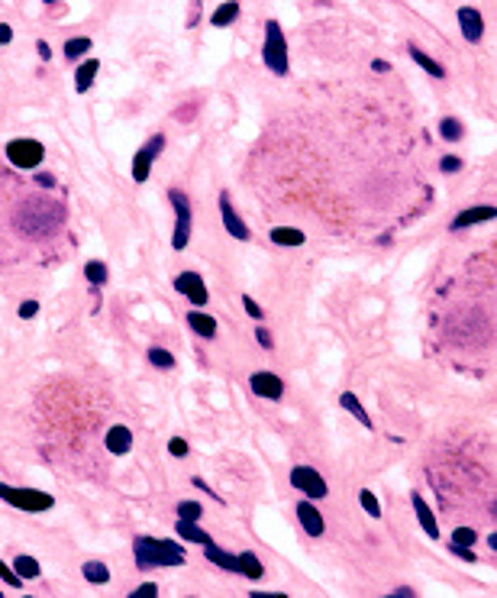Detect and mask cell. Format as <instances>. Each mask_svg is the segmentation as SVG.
Returning <instances> with one entry per match:
<instances>
[{
	"label": "cell",
	"mask_w": 497,
	"mask_h": 598,
	"mask_svg": "<svg viewBox=\"0 0 497 598\" xmlns=\"http://www.w3.org/2000/svg\"><path fill=\"white\" fill-rule=\"evenodd\" d=\"M175 530H178V537L188 540V544H197V546H210V544H214V537H210V534H207V530L200 527L197 521H184V518H178Z\"/></svg>",
	"instance_id": "d6986e66"
},
{
	"label": "cell",
	"mask_w": 497,
	"mask_h": 598,
	"mask_svg": "<svg viewBox=\"0 0 497 598\" xmlns=\"http://www.w3.org/2000/svg\"><path fill=\"white\" fill-rule=\"evenodd\" d=\"M391 598H413V589L410 585H398V589L391 592Z\"/></svg>",
	"instance_id": "c3c4849f"
},
{
	"label": "cell",
	"mask_w": 497,
	"mask_h": 598,
	"mask_svg": "<svg viewBox=\"0 0 497 598\" xmlns=\"http://www.w3.org/2000/svg\"><path fill=\"white\" fill-rule=\"evenodd\" d=\"M194 489L207 491V495H210V498H214V501H223V498H220V491H214V489H210V485L204 482V479H197V476H194Z\"/></svg>",
	"instance_id": "ee69618b"
},
{
	"label": "cell",
	"mask_w": 497,
	"mask_h": 598,
	"mask_svg": "<svg viewBox=\"0 0 497 598\" xmlns=\"http://www.w3.org/2000/svg\"><path fill=\"white\" fill-rule=\"evenodd\" d=\"M13 569L23 575L26 582H32V579H39V575H42L39 560H36V556H26V553H16V556H13Z\"/></svg>",
	"instance_id": "83f0119b"
},
{
	"label": "cell",
	"mask_w": 497,
	"mask_h": 598,
	"mask_svg": "<svg viewBox=\"0 0 497 598\" xmlns=\"http://www.w3.org/2000/svg\"><path fill=\"white\" fill-rule=\"evenodd\" d=\"M171 210H175V230H171V249L181 253L191 243V227H194V210H191V198L181 191V188H171L168 191Z\"/></svg>",
	"instance_id": "277c9868"
},
{
	"label": "cell",
	"mask_w": 497,
	"mask_h": 598,
	"mask_svg": "<svg viewBox=\"0 0 497 598\" xmlns=\"http://www.w3.org/2000/svg\"><path fill=\"white\" fill-rule=\"evenodd\" d=\"M91 49H94L91 36H71V39H65L61 55H65V61H85Z\"/></svg>",
	"instance_id": "cb8c5ba5"
},
{
	"label": "cell",
	"mask_w": 497,
	"mask_h": 598,
	"mask_svg": "<svg viewBox=\"0 0 497 598\" xmlns=\"http://www.w3.org/2000/svg\"><path fill=\"white\" fill-rule=\"evenodd\" d=\"M372 71H378V75H388V71H391V61H384V59H372Z\"/></svg>",
	"instance_id": "bcb514c9"
},
{
	"label": "cell",
	"mask_w": 497,
	"mask_h": 598,
	"mask_svg": "<svg viewBox=\"0 0 497 598\" xmlns=\"http://www.w3.org/2000/svg\"><path fill=\"white\" fill-rule=\"evenodd\" d=\"M204 556L214 563V566L226 569V573H239V553H226L216 544H210V546H204Z\"/></svg>",
	"instance_id": "d4e9b609"
},
{
	"label": "cell",
	"mask_w": 497,
	"mask_h": 598,
	"mask_svg": "<svg viewBox=\"0 0 497 598\" xmlns=\"http://www.w3.org/2000/svg\"><path fill=\"white\" fill-rule=\"evenodd\" d=\"M407 52H410V59L417 61V65H420V68L427 71L429 78H436V81H443V78H446V68H443V65H439V61L433 59V55L423 52V49L417 46V42H407Z\"/></svg>",
	"instance_id": "7402d4cb"
},
{
	"label": "cell",
	"mask_w": 497,
	"mask_h": 598,
	"mask_svg": "<svg viewBox=\"0 0 497 598\" xmlns=\"http://www.w3.org/2000/svg\"><path fill=\"white\" fill-rule=\"evenodd\" d=\"M249 388H252V395H259V398H265V401H281L284 398V382L275 376V372H268V369H259V372L249 376Z\"/></svg>",
	"instance_id": "7c38bea8"
},
{
	"label": "cell",
	"mask_w": 497,
	"mask_h": 598,
	"mask_svg": "<svg viewBox=\"0 0 497 598\" xmlns=\"http://www.w3.org/2000/svg\"><path fill=\"white\" fill-rule=\"evenodd\" d=\"M268 239H271L275 246H284V249H294V246L307 243V233L297 230V227H271V230H268Z\"/></svg>",
	"instance_id": "44dd1931"
},
{
	"label": "cell",
	"mask_w": 497,
	"mask_h": 598,
	"mask_svg": "<svg viewBox=\"0 0 497 598\" xmlns=\"http://www.w3.org/2000/svg\"><path fill=\"white\" fill-rule=\"evenodd\" d=\"M97 75H100V59H97V55H87V59L78 65V71H75V91L87 94L94 88V81H97Z\"/></svg>",
	"instance_id": "2e32d148"
},
{
	"label": "cell",
	"mask_w": 497,
	"mask_h": 598,
	"mask_svg": "<svg viewBox=\"0 0 497 598\" xmlns=\"http://www.w3.org/2000/svg\"><path fill=\"white\" fill-rule=\"evenodd\" d=\"M0 598H4V589H0Z\"/></svg>",
	"instance_id": "db71d44e"
},
{
	"label": "cell",
	"mask_w": 497,
	"mask_h": 598,
	"mask_svg": "<svg viewBox=\"0 0 497 598\" xmlns=\"http://www.w3.org/2000/svg\"><path fill=\"white\" fill-rule=\"evenodd\" d=\"M488 546L497 553V530H494V534H488Z\"/></svg>",
	"instance_id": "f907efd6"
},
{
	"label": "cell",
	"mask_w": 497,
	"mask_h": 598,
	"mask_svg": "<svg viewBox=\"0 0 497 598\" xmlns=\"http://www.w3.org/2000/svg\"><path fill=\"white\" fill-rule=\"evenodd\" d=\"M168 453L175 456V460H184L188 453H191V446H188V440H181V437H171L168 440Z\"/></svg>",
	"instance_id": "f35d334b"
},
{
	"label": "cell",
	"mask_w": 497,
	"mask_h": 598,
	"mask_svg": "<svg viewBox=\"0 0 497 598\" xmlns=\"http://www.w3.org/2000/svg\"><path fill=\"white\" fill-rule=\"evenodd\" d=\"M255 343L262 346V349H275V337H271V333H268V327H255Z\"/></svg>",
	"instance_id": "60d3db41"
},
{
	"label": "cell",
	"mask_w": 497,
	"mask_h": 598,
	"mask_svg": "<svg viewBox=\"0 0 497 598\" xmlns=\"http://www.w3.org/2000/svg\"><path fill=\"white\" fill-rule=\"evenodd\" d=\"M297 521L307 537H323V530H326V518L320 514L317 501H310V498L297 501Z\"/></svg>",
	"instance_id": "4fadbf2b"
},
{
	"label": "cell",
	"mask_w": 497,
	"mask_h": 598,
	"mask_svg": "<svg viewBox=\"0 0 497 598\" xmlns=\"http://www.w3.org/2000/svg\"><path fill=\"white\" fill-rule=\"evenodd\" d=\"M71 253L68 201L36 178L0 169V265L59 262Z\"/></svg>",
	"instance_id": "6da1fadb"
},
{
	"label": "cell",
	"mask_w": 497,
	"mask_h": 598,
	"mask_svg": "<svg viewBox=\"0 0 497 598\" xmlns=\"http://www.w3.org/2000/svg\"><path fill=\"white\" fill-rule=\"evenodd\" d=\"M178 518H184V521H200L204 518V505H200L197 498H181L175 508Z\"/></svg>",
	"instance_id": "4dcf8cb0"
},
{
	"label": "cell",
	"mask_w": 497,
	"mask_h": 598,
	"mask_svg": "<svg viewBox=\"0 0 497 598\" xmlns=\"http://www.w3.org/2000/svg\"><path fill=\"white\" fill-rule=\"evenodd\" d=\"M262 61L271 75L284 78L291 71V59H288V39L278 20H265V42H262Z\"/></svg>",
	"instance_id": "3957f363"
},
{
	"label": "cell",
	"mask_w": 497,
	"mask_h": 598,
	"mask_svg": "<svg viewBox=\"0 0 497 598\" xmlns=\"http://www.w3.org/2000/svg\"><path fill=\"white\" fill-rule=\"evenodd\" d=\"M81 575H85L91 585H107L110 582V569L104 560H87L85 566H81Z\"/></svg>",
	"instance_id": "4316f807"
},
{
	"label": "cell",
	"mask_w": 497,
	"mask_h": 598,
	"mask_svg": "<svg viewBox=\"0 0 497 598\" xmlns=\"http://www.w3.org/2000/svg\"><path fill=\"white\" fill-rule=\"evenodd\" d=\"M10 42H13V26H10V23H4V20H0V49H4V46H10Z\"/></svg>",
	"instance_id": "7bdbcfd3"
},
{
	"label": "cell",
	"mask_w": 497,
	"mask_h": 598,
	"mask_svg": "<svg viewBox=\"0 0 497 598\" xmlns=\"http://www.w3.org/2000/svg\"><path fill=\"white\" fill-rule=\"evenodd\" d=\"M16 311H20V317H23V321H32V317L39 314V301L36 298H26L23 304L16 307Z\"/></svg>",
	"instance_id": "b9f144b4"
},
{
	"label": "cell",
	"mask_w": 497,
	"mask_h": 598,
	"mask_svg": "<svg viewBox=\"0 0 497 598\" xmlns=\"http://www.w3.org/2000/svg\"><path fill=\"white\" fill-rule=\"evenodd\" d=\"M439 136H443L446 143H459V139H465V123H462L459 116H443V120H439Z\"/></svg>",
	"instance_id": "f546056e"
},
{
	"label": "cell",
	"mask_w": 497,
	"mask_h": 598,
	"mask_svg": "<svg viewBox=\"0 0 497 598\" xmlns=\"http://www.w3.org/2000/svg\"><path fill=\"white\" fill-rule=\"evenodd\" d=\"M188 327H191L197 337H204V340H216V333H220V323H216V317H210L207 311H200V307L188 311Z\"/></svg>",
	"instance_id": "e0dca14e"
},
{
	"label": "cell",
	"mask_w": 497,
	"mask_h": 598,
	"mask_svg": "<svg viewBox=\"0 0 497 598\" xmlns=\"http://www.w3.org/2000/svg\"><path fill=\"white\" fill-rule=\"evenodd\" d=\"M146 359L152 362L155 369H161V372H168V369H175V356H171L168 349H161V346H149Z\"/></svg>",
	"instance_id": "1f68e13d"
},
{
	"label": "cell",
	"mask_w": 497,
	"mask_h": 598,
	"mask_svg": "<svg viewBox=\"0 0 497 598\" xmlns=\"http://www.w3.org/2000/svg\"><path fill=\"white\" fill-rule=\"evenodd\" d=\"M165 153V136L161 133H155L149 143H142V146L136 149V155H133V181L136 184H146L149 175H152V165L155 159Z\"/></svg>",
	"instance_id": "52a82bcc"
},
{
	"label": "cell",
	"mask_w": 497,
	"mask_h": 598,
	"mask_svg": "<svg viewBox=\"0 0 497 598\" xmlns=\"http://www.w3.org/2000/svg\"><path fill=\"white\" fill-rule=\"evenodd\" d=\"M339 405H343V411H349V414L355 417V421H359L365 430H375V421H372V414H368L365 405L359 401V395H352V391H343V395H339Z\"/></svg>",
	"instance_id": "ffe728a7"
},
{
	"label": "cell",
	"mask_w": 497,
	"mask_h": 598,
	"mask_svg": "<svg viewBox=\"0 0 497 598\" xmlns=\"http://www.w3.org/2000/svg\"><path fill=\"white\" fill-rule=\"evenodd\" d=\"M200 20V0H191V13H188V26H194Z\"/></svg>",
	"instance_id": "7dc6e473"
},
{
	"label": "cell",
	"mask_w": 497,
	"mask_h": 598,
	"mask_svg": "<svg viewBox=\"0 0 497 598\" xmlns=\"http://www.w3.org/2000/svg\"><path fill=\"white\" fill-rule=\"evenodd\" d=\"M410 505H413V514H417L423 534H427L429 540H439V521H436V514H433V508L427 505V498H423L420 491H413L410 495Z\"/></svg>",
	"instance_id": "9a60e30c"
},
{
	"label": "cell",
	"mask_w": 497,
	"mask_h": 598,
	"mask_svg": "<svg viewBox=\"0 0 497 598\" xmlns=\"http://www.w3.org/2000/svg\"><path fill=\"white\" fill-rule=\"evenodd\" d=\"M133 556H136V566H139V569L184 566V560H188V553H184L181 544L149 537V534H139V537L133 540Z\"/></svg>",
	"instance_id": "7a4b0ae2"
},
{
	"label": "cell",
	"mask_w": 497,
	"mask_h": 598,
	"mask_svg": "<svg viewBox=\"0 0 497 598\" xmlns=\"http://www.w3.org/2000/svg\"><path fill=\"white\" fill-rule=\"evenodd\" d=\"M497 220V208L494 204H472V208L459 210V214L452 217L449 230L452 233H462V230H472V227H478V223H491Z\"/></svg>",
	"instance_id": "30bf717a"
},
{
	"label": "cell",
	"mask_w": 497,
	"mask_h": 598,
	"mask_svg": "<svg viewBox=\"0 0 497 598\" xmlns=\"http://www.w3.org/2000/svg\"><path fill=\"white\" fill-rule=\"evenodd\" d=\"M252 598H288L284 592H252Z\"/></svg>",
	"instance_id": "681fc988"
},
{
	"label": "cell",
	"mask_w": 497,
	"mask_h": 598,
	"mask_svg": "<svg viewBox=\"0 0 497 598\" xmlns=\"http://www.w3.org/2000/svg\"><path fill=\"white\" fill-rule=\"evenodd\" d=\"M455 20H459V30H462V39L465 42H481L484 39V16L481 10L474 7H459V13H455Z\"/></svg>",
	"instance_id": "5bb4252c"
},
{
	"label": "cell",
	"mask_w": 497,
	"mask_h": 598,
	"mask_svg": "<svg viewBox=\"0 0 497 598\" xmlns=\"http://www.w3.org/2000/svg\"><path fill=\"white\" fill-rule=\"evenodd\" d=\"M243 307H245V314L252 317V321H259V323L265 321V311H262V307H259V301H255V298H249V294H243Z\"/></svg>",
	"instance_id": "74e56055"
},
{
	"label": "cell",
	"mask_w": 497,
	"mask_h": 598,
	"mask_svg": "<svg viewBox=\"0 0 497 598\" xmlns=\"http://www.w3.org/2000/svg\"><path fill=\"white\" fill-rule=\"evenodd\" d=\"M7 162L10 165H16V172H36L39 165H42V159H46V146L39 143V139H10L7 143Z\"/></svg>",
	"instance_id": "8992f818"
},
{
	"label": "cell",
	"mask_w": 497,
	"mask_h": 598,
	"mask_svg": "<svg viewBox=\"0 0 497 598\" xmlns=\"http://www.w3.org/2000/svg\"><path fill=\"white\" fill-rule=\"evenodd\" d=\"M85 278H87V285H91V288H104V285H107V278H110L107 262H104V259H87L85 262Z\"/></svg>",
	"instance_id": "484cf974"
},
{
	"label": "cell",
	"mask_w": 497,
	"mask_h": 598,
	"mask_svg": "<svg viewBox=\"0 0 497 598\" xmlns=\"http://www.w3.org/2000/svg\"><path fill=\"white\" fill-rule=\"evenodd\" d=\"M291 485L300 491V495H304V498H310V501H323L329 495L326 479H323L314 466H294L291 469Z\"/></svg>",
	"instance_id": "ba28073f"
},
{
	"label": "cell",
	"mask_w": 497,
	"mask_h": 598,
	"mask_svg": "<svg viewBox=\"0 0 497 598\" xmlns=\"http://www.w3.org/2000/svg\"><path fill=\"white\" fill-rule=\"evenodd\" d=\"M220 217H223V227H226V233H230L233 239H239V243L252 239V233H249V223H245L243 217L236 214V208H233L230 191H220Z\"/></svg>",
	"instance_id": "8fae6325"
},
{
	"label": "cell",
	"mask_w": 497,
	"mask_h": 598,
	"mask_svg": "<svg viewBox=\"0 0 497 598\" xmlns=\"http://www.w3.org/2000/svg\"><path fill=\"white\" fill-rule=\"evenodd\" d=\"M462 165H465V162H462L459 155H443V159H439V172H443V175H459Z\"/></svg>",
	"instance_id": "d590c367"
},
{
	"label": "cell",
	"mask_w": 497,
	"mask_h": 598,
	"mask_svg": "<svg viewBox=\"0 0 497 598\" xmlns=\"http://www.w3.org/2000/svg\"><path fill=\"white\" fill-rule=\"evenodd\" d=\"M171 285H175V292L181 294V298L191 301V307H207V301H210V292H207L204 278H200L197 272H178Z\"/></svg>",
	"instance_id": "9c48e42d"
},
{
	"label": "cell",
	"mask_w": 497,
	"mask_h": 598,
	"mask_svg": "<svg viewBox=\"0 0 497 598\" xmlns=\"http://www.w3.org/2000/svg\"><path fill=\"white\" fill-rule=\"evenodd\" d=\"M0 498L7 501V505L20 508V511H30V514H39V511H49L55 505V498L49 491H39V489H16V485H7L0 482Z\"/></svg>",
	"instance_id": "5b68a950"
},
{
	"label": "cell",
	"mask_w": 497,
	"mask_h": 598,
	"mask_svg": "<svg viewBox=\"0 0 497 598\" xmlns=\"http://www.w3.org/2000/svg\"><path fill=\"white\" fill-rule=\"evenodd\" d=\"M491 514H494V518H497V501H494V505H491Z\"/></svg>",
	"instance_id": "816d5d0a"
},
{
	"label": "cell",
	"mask_w": 497,
	"mask_h": 598,
	"mask_svg": "<svg viewBox=\"0 0 497 598\" xmlns=\"http://www.w3.org/2000/svg\"><path fill=\"white\" fill-rule=\"evenodd\" d=\"M107 450L113 453V456H126V453L133 450V430L126 427V424H113V427L107 430Z\"/></svg>",
	"instance_id": "ac0fdd59"
},
{
	"label": "cell",
	"mask_w": 497,
	"mask_h": 598,
	"mask_svg": "<svg viewBox=\"0 0 497 598\" xmlns=\"http://www.w3.org/2000/svg\"><path fill=\"white\" fill-rule=\"evenodd\" d=\"M239 13H243L239 0H223L220 7L210 13V26H216V30H223V26H233L239 20Z\"/></svg>",
	"instance_id": "603a6c76"
},
{
	"label": "cell",
	"mask_w": 497,
	"mask_h": 598,
	"mask_svg": "<svg viewBox=\"0 0 497 598\" xmlns=\"http://www.w3.org/2000/svg\"><path fill=\"white\" fill-rule=\"evenodd\" d=\"M449 544L474 546V544H478V530H474V527H455V530H452V537H449Z\"/></svg>",
	"instance_id": "e575fe53"
},
{
	"label": "cell",
	"mask_w": 497,
	"mask_h": 598,
	"mask_svg": "<svg viewBox=\"0 0 497 598\" xmlns=\"http://www.w3.org/2000/svg\"><path fill=\"white\" fill-rule=\"evenodd\" d=\"M159 582H142V585H136V589L130 592V598H155L159 595Z\"/></svg>",
	"instance_id": "ab89813d"
},
{
	"label": "cell",
	"mask_w": 497,
	"mask_h": 598,
	"mask_svg": "<svg viewBox=\"0 0 497 598\" xmlns=\"http://www.w3.org/2000/svg\"><path fill=\"white\" fill-rule=\"evenodd\" d=\"M449 553L452 556H459L462 563H478V553L472 546H462V544H449Z\"/></svg>",
	"instance_id": "8d00e7d4"
},
{
	"label": "cell",
	"mask_w": 497,
	"mask_h": 598,
	"mask_svg": "<svg viewBox=\"0 0 497 598\" xmlns=\"http://www.w3.org/2000/svg\"><path fill=\"white\" fill-rule=\"evenodd\" d=\"M36 55H39V59H42V61H49V59H52V49H49V42H46V39H39V42H36Z\"/></svg>",
	"instance_id": "f6af8a7d"
},
{
	"label": "cell",
	"mask_w": 497,
	"mask_h": 598,
	"mask_svg": "<svg viewBox=\"0 0 497 598\" xmlns=\"http://www.w3.org/2000/svg\"><path fill=\"white\" fill-rule=\"evenodd\" d=\"M239 575L252 579V582H259L262 575H265V566H262V560L255 553H239Z\"/></svg>",
	"instance_id": "f1b7e54d"
},
{
	"label": "cell",
	"mask_w": 497,
	"mask_h": 598,
	"mask_svg": "<svg viewBox=\"0 0 497 598\" xmlns=\"http://www.w3.org/2000/svg\"><path fill=\"white\" fill-rule=\"evenodd\" d=\"M0 579H4V585H10V589H23V575L13 569V563H7V560H0Z\"/></svg>",
	"instance_id": "836d02e7"
},
{
	"label": "cell",
	"mask_w": 497,
	"mask_h": 598,
	"mask_svg": "<svg viewBox=\"0 0 497 598\" xmlns=\"http://www.w3.org/2000/svg\"><path fill=\"white\" fill-rule=\"evenodd\" d=\"M359 505H362V511H365L368 518H381V501H378V495L372 489L359 491Z\"/></svg>",
	"instance_id": "d6a6232c"
},
{
	"label": "cell",
	"mask_w": 497,
	"mask_h": 598,
	"mask_svg": "<svg viewBox=\"0 0 497 598\" xmlns=\"http://www.w3.org/2000/svg\"><path fill=\"white\" fill-rule=\"evenodd\" d=\"M42 4H59V0H42Z\"/></svg>",
	"instance_id": "f5cc1de1"
}]
</instances>
